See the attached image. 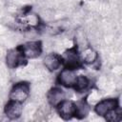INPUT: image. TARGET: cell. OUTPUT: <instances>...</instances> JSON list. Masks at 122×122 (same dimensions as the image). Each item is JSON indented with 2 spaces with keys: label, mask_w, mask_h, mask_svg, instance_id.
I'll return each instance as SVG.
<instances>
[{
  "label": "cell",
  "mask_w": 122,
  "mask_h": 122,
  "mask_svg": "<svg viewBox=\"0 0 122 122\" xmlns=\"http://www.w3.org/2000/svg\"><path fill=\"white\" fill-rule=\"evenodd\" d=\"M62 63V58L57 53H49L44 58V65L49 71L57 70Z\"/></svg>",
  "instance_id": "obj_9"
},
{
  "label": "cell",
  "mask_w": 122,
  "mask_h": 122,
  "mask_svg": "<svg viewBox=\"0 0 122 122\" xmlns=\"http://www.w3.org/2000/svg\"><path fill=\"white\" fill-rule=\"evenodd\" d=\"M23 53L19 50H10L7 53L6 56V61H7V66L10 69H15L18 67L22 61L24 60L23 58Z\"/></svg>",
  "instance_id": "obj_6"
},
{
  "label": "cell",
  "mask_w": 122,
  "mask_h": 122,
  "mask_svg": "<svg viewBox=\"0 0 122 122\" xmlns=\"http://www.w3.org/2000/svg\"><path fill=\"white\" fill-rule=\"evenodd\" d=\"M82 57H83V60L86 63H92L96 59L97 55H96V52L92 49L85 48V50H84V51L82 53Z\"/></svg>",
  "instance_id": "obj_13"
},
{
  "label": "cell",
  "mask_w": 122,
  "mask_h": 122,
  "mask_svg": "<svg viewBox=\"0 0 122 122\" xmlns=\"http://www.w3.org/2000/svg\"><path fill=\"white\" fill-rule=\"evenodd\" d=\"M121 112H117L116 109L114 110H112L111 112H109L106 115V119L109 120V121H118L120 120V117H121Z\"/></svg>",
  "instance_id": "obj_14"
},
{
  "label": "cell",
  "mask_w": 122,
  "mask_h": 122,
  "mask_svg": "<svg viewBox=\"0 0 122 122\" xmlns=\"http://www.w3.org/2000/svg\"><path fill=\"white\" fill-rule=\"evenodd\" d=\"M89 84H90V81L88 79L87 76L85 75H79L76 77V80H75V83H74V88L75 90L78 92H82L84 91H86L89 87Z\"/></svg>",
  "instance_id": "obj_11"
},
{
  "label": "cell",
  "mask_w": 122,
  "mask_h": 122,
  "mask_svg": "<svg viewBox=\"0 0 122 122\" xmlns=\"http://www.w3.org/2000/svg\"><path fill=\"white\" fill-rule=\"evenodd\" d=\"M65 92L60 88H53L47 93V98L51 106H57L65 98Z\"/></svg>",
  "instance_id": "obj_8"
},
{
  "label": "cell",
  "mask_w": 122,
  "mask_h": 122,
  "mask_svg": "<svg viewBox=\"0 0 122 122\" xmlns=\"http://www.w3.org/2000/svg\"><path fill=\"white\" fill-rule=\"evenodd\" d=\"M25 20H26L27 23H29L30 25H35L38 22V18L34 14H29V15H27L26 18H25Z\"/></svg>",
  "instance_id": "obj_18"
},
{
  "label": "cell",
  "mask_w": 122,
  "mask_h": 122,
  "mask_svg": "<svg viewBox=\"0 0 122 122\" xmlns=\"http://www.w3.org/2000/svg\"><path fill=\"white\" fill-rule=\"evenodd\" d=\"M76 106L71 100H63L57 105L59 115L64 119H71L75 114Z\"/></svg>",
  "instance_id": "obj_2"
},
{
  "label": "cell",
  "mask_w": 122,
  "mask_h": 122,
  "mask_svg": "<svg viewBox=\"0 0 122 122\" xmlns=\"http://www.w3.org/2000/svg\"><path fill=\"white\" fill-rule=\"evenodd\" d=\"M21 51L25 56H27L29 58H36L37 56L40 55V53L42 51L41 42H37V41L28 42L22 47Z\"/></svg>",
  "instance_id": "obj_3"
},
{
  "label": "cell",
  "mask_w": 122,
  "mask_h": 122,
  "mask_svg": "<svg viewBox=\"0 0 122 122\" xmlns=\"http://www.w3.org/2000/svg\"><path fill=\"white\" fill-rule=\"evenodd\" d=\"M65 61L70 69L78 67L80 61H79V57L76 54V51L74 49H71L65 53Z\"/></svg>",
  "instance_id": "obj_10"
},
{
  "label": "cell",
  "mask_w": 122,
  "mask_h": 122,
  "mask_svg": "<svg viewBox=\"0 0 122 122\" xmlns=\"http://www.w3.org/2000/svg\"><path fill=\"white\" fill-rule=\"evenodd\" d=\"M5 113L10 119H17L23 113V107L21 102L11 100L9 102L5 108Z\"/></svg>",
  "instance_id": "obj_5"
},
{
  "label": "cell",
  "mask_w": 122,
  "mask_h": 122,
  "mask_svg": "<svg viewBox=\"0 0 122 122\" xmlns=\"http://www.w3.org/2000/svg\"><path fill=\"white\" fill-rule=\"evenodd\" d=\"M117 108V100L113 98H108L104 99L100 102H98L95 106V112L98 115H105L112 110H114Z\"/></svg>",
  "instance_id": "obj_4"
},
{
  "label": "cell",
  "mask_w": 122,
  "mask_h": 122,
  "mask_svg": "<svg viewBox=\"0 0 122 122\" xmlns=\"http://www.w3.org/2000/svg\"><path fill=\"white\" fill-rule=\"evenodd\" d=\"M77 75L75 74L74 71L72 69H64L58 76V81L60 84H62L65 87H72L75 83Z\"/></svg>",
  "instance_id": "obj_7"
},
{
  "label": "cell",
  "mask_w": 122,
  "mask_h": 122,
  "mask_svg": "<svg viewBox=\"0 0 122 122\" xmlns=\"http://www.w3.org/2000/svg\"><path fill=\"white\" fill-rule=\"evenodd\" d=\"M98 100H99V93H98L97 92H95V91L92 92V93H91V94L89 95V97H88V101H89L90 103L93 104V103L98 102Z\"/></svg>",
  "instance_id": "obj_17"
},
{
  "label": "cell",
  "mask_w": 122,
  "mask_h": 122,
  "mask_svg": "<svg viewBox=\"0 0 122 122\" xmlns=\"http://www.w3.org/2000/svg\"><path fill=\"white\" fill-rule=\"evenodd\" d=\"M75 106H76L75 114H74L75 116H77L78 118H83L88 115L90 109H89V105L86 102L81 101L78 104H75Z\"/></svg>",
  "instance_id": "obj_12"
},
{
  "label": "cell",
  "mask_w": 122,
  "mask_h": 122,
  "mask_svg": "<svg viewBox=\"0 0 122 122\" xmlns=\"http://www.w3.org/2000/svg\"><path fill=\"white\" fill-rule=\"evenodd\" d=\"M76 43L79 47H86L87 45V38H86V35L84 33V31L80 30L76 33Z\"/></svg>",
  "instance_id": "obj_15"
},
{
  "label": "cell",
  "mask_w": 122,
  "mask_h": 122,
  "mask_svg": "<svg viewBox=\"0 0 122 122\" xmlns=\"http://www.w3.org/2000/svg\"><path fill=\"white\" fill-rule=\"evenodd\" d=\"M25 38L26 39H30V40H32V39H35L36 36H37V31L35 30H28L25 31V34H24Z\"/></svg>",
  "instance_id": "obj_16"
},
{
  "label": "cell",
  "mask_w": 122,
  "mask_h": 122,
  "mask_svg": "<svg viewBox=\"0 0 122 122\" xmlns=\"http://www.w3.org/2000/svg\"><path fill=\"white\" fill-rule=\"evenodd\" d=\"M30 94V85L27 82H20L15 84L10 92V98L13 101L23 102Z\"/></svg>",
  "instance_id": "obj_1"
}]
</instances>
